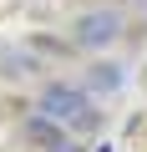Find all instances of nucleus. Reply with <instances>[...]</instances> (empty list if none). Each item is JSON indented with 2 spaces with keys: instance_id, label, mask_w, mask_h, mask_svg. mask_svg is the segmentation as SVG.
I'll return each mask as SVG.
<instances>
[{
  "instance_id": "nucleus-5",
  "label": "nucleus",
  "mask_w": 147,
  "mask_h": 152,
  "mask_svg": "<svg viewBox=\"0 0 147 152\" xmlns=\"http://www.w3.org/2000/svg\"><path fill=\"white\" fill-rule=\"evenodd\" d=\"M51 152H81V147H71V142H56V147H51Z\"/></svg>"
},
{
  "instance_id": "nucleus-2",
  "label": "nucleus",
  "mask_w": 147,
  "mask_h": 152,
  "mask_svg": "<svg viewBox=\"0 0 147 152\" xmlns=\"http://www.w3.org/2000/svg\"><path fill=\"white\" fill-rule=\"evenodd\" d=\"M76 46H86V51H102V46H112L117 36H122V15L117 10H86V15H76Z\"/></svg>"
},
{
  "instance_id": "nucleus-4",
  "label": "nucleus",
  "mask_w": 147,
  "mask_h": 152,
  "mask_svg": "<svg viewBox=\"0 0 147 152\" xmlns=\"http://www.w3.org/2000/svg\"><path fill=\"white\" fill-rule=\"evenodd\" d=\"M91 86H97V91H117V86H122V66L97 61V66H91Z\"/></svg>"
},
{
  "instance_id": "nucleus-3",
  "label": "nucleus",
  "mask_w": 147,
  "mask_h": 152,
  "mask_svg": "<svg viewBox=\"0 0 147 152\" xmlns=\"http://www.w3.org/2000/svg\"><path fill=\"white\" fill-rule=\"evenodd\" d=\"M26 142H36V147H56V142H66V127H61L56 117L36 112V117L26 122Z\"/></svg>"
},
{
  "instance_id": "nucleus-1",
  "label": "nucleus",
  "mask_w": 147,
  "mask_h": 152,
  "mask_svg": "<svg viewBox=\"0 0 147 152\" xmlns=\"http://www.w3.org/2000/svg\"><path fill=\"white\" fill-rule=\"evenodd\" d=\"M41 112L56 117L61 127H91L97 122V112H91V102H86L81 86H46L41 91Z\"/></svg>"
}]
</instances>
